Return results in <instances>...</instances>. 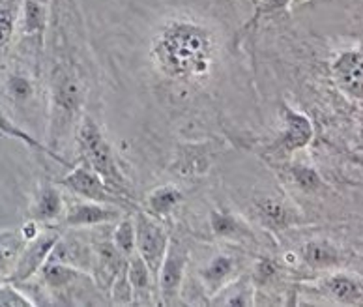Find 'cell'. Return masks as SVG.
I'll list each match as a JSON object with an SVG mask.
<instances>
[{"mask_svg":"<svg viewBox=\"0 0 363 307\" xmlns=\"http://www.w3.org/2000/svg\"><path fill=\"white\" fill-rule=\"evenodd\" d=\"M4 90L16 105H28L36 96V83L23 69H13L6 75Z\"/></svg>","mask_w":363,"mask_h":307,"instance_id":"21","label":"cell"},{"mask_svg":"<svg viewBox=\"0 0 363 307\" xmlns=\"http://www.w3.org/2000/svg\"><path fill=\"white\" fill-rule=\"evenodd\" d=\"M303 2H306V0H292V6H300L303 4Z\"/></svg>","mask_w":363,"mask_h":307,"instance_id":"30","label":"cell"},{"mask_svg":"<svg viewBox=\"0 0 363 307\" xmlns=\"http://www.w3.org/2000/svg\"><path fill=\"white\" fill-rule=\"evenodd\" d=\"M58 240H60V235L55 230H49V233H40L36 238L26 242V247L17 255L16 264L11 268L10 281L19 285V283H25L38 276L42 266L51 257Z\"/></svg>","mask_w":363,"mask_h":307,"instance_id":"8","label":"cell"},{"mask_svg":"<svg viewBox=\"0 0 363 307\" xmlns=\"http://www.w3.org/2000/svg\"><path fill=\"white\" fill-rule=\"evenodd\" d=\"M210 302L225 306H251L255 302V283L238 277L236 281L218 292Z\"/></svg>","mask_w":363,"mask_h":307,"instance_id":"22","label":"cell"},{"mask_svg":"<svg viewBox=\"0 0 363 307\" xmlns=\"http://www.w3.org/2000/svg\"><path fill=\"white\" fill-rule=\"evenodd\" d=\"M244 257L228 253V251H221L208 260L199 272V279H201V285H203V291L208 300H212L218 292L223 291L225 286L236 281L240 274L244 272Z\"/></svg>","mask_w":363,"mask_h":307,"instance_id":"7","label":"cell"},{"mask_svg":"<svg viewBox=\"0 0 363 307\" xmlns=\"http://www.w3.org/2000/svg\"><path fill=\"white\" fill-rule=\"evenodd\" d=\"M25 306H36L28 294L17 286V283H4L0 285V307H25Z\"/></svg>","mask_w":363,"mask_h":307,"instance_id":"27","label":"cell"},{"mask_svg":"<svg viewBox=\"0 0 363 307\" xmlns=\"http://www.w3.org/2000/svg\"><path fill=\"white\" fill-rule=\"evenodd\" d=\"M291 6H292V0H257L255 13L251 16L250 21H247L245 28L257 26L260 21L268 19V17L277 16V13H281V11L289 10Z\"/></svg>","mask_w":363,"mask_h":307,"instance_id":"26","label":"cell"},{"mask_svg":"<svg viewBox=\"0 0 363 307\" xmlns=\"http://www.w3.org/2000/svg\"><path fill=\"white\" fill-rule=\"evenodd\" d=\"M218 152L210 143H189L180 145L172 162V172L182 178H195L206 174Z\"/></svg>","mask_w":363,"mask_h":307,"instance_id":"13","label":"cell"},{"mask_svg":"<svg viewBox=\"0 0 363 307\" xmlns=\"http://www.w3.org/2000/svg\"><path fill=\"white\" fill-rule=\"evenodd\" d=\"M150 62L161 77L177 83H201L218 62V36L193 17L167 19L152 36Z\"/></svg>","mask_w":363,"mask_h":307,"instance_id":"1","label":"cell"},{"mask_svg":"<svg viewBox=\"0 0 363 307\" xmlns=\"http://www.w3.org/2000/svg\"><path fill=\"white\" fill-rule=\"evenodd\" d=\"M281 120H283V131L279 137L266 148V154H270L275 160H286L294 152H300L311 145L315 130L309 116L301 111H296L289 104L281 105Z\"/></svg>","mask_w":363,"mask_h":307,"instance_id":"4","label":"cell"},{"mask_svg":"<svg viewBox=\"0 0 363 307\" xmlns=\"http://www.w3.org/2000/svg\"><path fill=\"white\" fill-rule=\"evenodd\" d=\"M125 276L130 279V285L133 289V303H150L154 302V291H156V279L152 276L150 268L140 259L137 251H133L128 257L125 264Z\"/></svg>","mask_w":363,"mask_h":307,"instance_id":"17","label":"cell"},{"mask_svg":"<svg viewBox=\"0 0 363 307\" xmlns=\"http://www.w3.org/2000/svg\"><path fill=\"white\" fill-rule=\"evenodd\" d=\"M301 262L315 272H326L342 264V251L337 245L324 238L309 240L300 247Z\"/></svg>","mask_w":363,"mask_h":307,"instance_id":"14","label":"cell"},{"mask_svg":"<svg viewBox=\"0 0 363 307\" xmlns=\"http://www.w3.org/2000/svg\"><path fill=\"white\" fill-rule=\"evenodd\" d=\"M122 218V206L118 204L96 203L86 199H77L66 206L62 216V227L68 229H89L98 225L116 223Z\"/></svg>","mask_w":363,"mask_h":307,"instance_id":"9","label":"cell"},{"mask_svg":"<svg viewBox=\"0 0 363 307\" xmlns=\"http://www.w3.org/2000/svg\"><path fill=\"white\" fill-rule=\"evenodd\" d=\"M111 296H113L114 303H133V289L125 276V270L111 285Z\"/></svg>","mask_w":363,"mask_h":307,"instance_id":"29","label":"cell"},{"mask_svg":"<svg viewBox=\"0 0 363 307\" xmlns=\"http://www.w3.org/2000/svg\"><path fill=\"white\" fill-rule=\"evenodd\" d=\"M81 84L73 72L64 68H58L52 75V101L55 107L60 109L66 115H73L81 105Z\"/></svg>","mask_w":363,"mask_h":307,"instance_id":"16","label":"cell"},{"mask_svg":"<svg viewBox=\"0 0 363 307\" xmlns=\"http://www.w3.org/2000/svg\"><path fill=\"white\" fill-rule=\"evenodd\" d=\"M210 229L213 236L223 240H242L250 235L244 221L227 208H216L210 212Z\"/></svg>","mask_w":363,"mask_h":307,"instance_id":"20","label":"cell"},{"mask_svg":"<svg viewBox=\"0 0 363 307\" xmlns=\"http://www.w3.org/2000/svg\"><path fill=\"white\" fill-rule=\"evenodd\" d=\"M114 247L128 259V257L135 251V225H133V218L131 216H122L116 221V227L113 230Z\"/></svg>","mask_w":363,"mask_h":307,"instance_id":"24","label":"cell"},{"mask_svg":"<svg viewBox=\"0 0 363 307\" xmlns=\"http://www.w3.org/2000/svg\"><path fill=\"white\" fill-rule=\"evenodd\" d=\"M17 25L21 26L23 36L43 38L47 26V2L45 0H23Z\"/></svg>","mask_w":363,"mask_h":307,"instance_id":"19","label":"cell"},{"mask_svg":"<svg viewBox=\"0 0 363 307\" xmlns=\"http://www.w3.org/2000/svg\"><path fill=\"white\" fill-rule=\"evenodd\" d=\"M19 244H25L21 240V236L13 240V244H11V242H6L4 238H0V277L6 276L8 272L11 274V268H13V264H16L17 260V251H19L17 245Z\"/></svg>","mask_w":363,"mask_h":307,"instance_id":"28","label":"cell"},{"mask_svg":"<svg viewBox=\"0 0 363 307\" xmlns=\"http://www.w3.org/2000/svg\"><path fill=\"white\" fill-rule=\"evenodd\" d=\"M58 186L72 191L77 199H86V201H96V203L118 204L122 208L130 206L124 199H120L116 193L111 191L98 172H94L84 162H79V165L73 167L66 177L60 178Z\"/></svg>","mask_w":363,"mask_h":307,"instance_id":"5","label":"cell"},{"mask_svg":"<svg viewBox=\"0 0 363 307\" xmlns=\"http://www.w3.org/2000/svg\"><path fill=\"white\" fill-rule=\"evenodd\" d=\"M332 77L342 94L363 101V48L339 52L332 62Z\"/></svg>","mask_w":363,"mask_h":307,"instance_id":"10","label":"cell"},{"mask_svg":"<svg viewBox=\"0 0 363 307\" xmlns=\"http://www.w3.org/2000/svg\"><path fill=\"white\" fill-rule=\"evenodd\" d=\"M187 260H189V253H187L186 245L171 238L169 250H167L165 259L161 262L156 277L157 296L163 303H172L180 294L182 281L186 276Z\"/></svg>","mask_w":363,"mask_h":307,"instance_id":"6","label":"cell"},{"mask_svg":"<svg viewBox=\"0 0 363 307\" xmlns=\"http://www.w3.org/2000/svg\"><path fill=\"white\" fill-rule=\"evenodd\" d=\"M315 292L341 306H358L363 302V281L352 274L335 272L322 277L315 285Z\"/></svg>","mask_w":363,"mask_h":307,"instance_id":"11","label":"cell"},{"mask_svg":"<svg viewBox=\"0 0 363 307\" xmlns=\"http://www.w3.org/2000/svg\"><path fill=\"white\" fill-rule=\"evenodd\" d=\"M64 197L55 184H43L32 201L30 218L40 225H51L64 216Z\"/></svg>","mask_w":363,"mask_h":307,"instance_id":"15","label":"cell"},{"mask_svg":"<svg viewBox=\"0 0 363 307\" xmlns=\"http://www.w3.org/2000/svg\"><path fill=\"white\" fill-rule=\"evenodd\" d=\"M289 178H291L292 186L303 193H317L320 191L324 182H322L320 174L315 167L303 165V163H294L286 169Z\"/></svg>","mask_w":363,"mask_h":307,"instance_id":"23","label":"cell"},{"mask_svg":"<svg viewBox=\"0 0 363 307\" xmlns=\"http://www.w3.org/2000/svg\"><path fill=\"white\" fill-rule=\"evenodd\" d=\"M253 212L262 227L274 233L291 229L301 221V213L289 201L279 197H264L255 201Z\"/></svg>","mask_w":363,"mask_h":307,"instance_id":"12","label":"cell"},{"mask_svg":"<svg viewBox=\"0 0 363 307\" xmlns=\"http://www.w3.org/2000/svg\"><path fill=\"white\" fill-rule=\"evenodd\" d=\"M77 148L81 162L86 163L94 172H98L111 191L131 204L130 188L125 182L124 172L116 162L113 146L109 145L107 137L92 116H84L83 122L79 124Z\"/></svg>","mask_w":363,"mask_h":307,"instance_id":"2","label":"cell"},{"mask_svg":"<svg viewBox=\"0 0 363 307\" xmlns=\"http://www.w3.org/2000/svg\"><path fill=\"white\" fill-rule=\"evenodd\" d=\"M182 203V191L172 186V184H165V186H157V188L152 189L145 199V212H148L150 216L157 219L169 218L174 210L180 206Z\"/></svg>","mask_w":363,"mask_h":307,"instance_id":"18","label":"cell"},{"mask_svg":"<svg viewBox=\"0 0 363 307\" xmlns=\"http://www.w3.org/2000/svg\"><path fill=\"white\" fill-rule=\"evenodd\" d=\"M133 225H135V251L150 268L154 279L157 277L160 266L165 259V253L171 244V236L161 219L154 218L145 210H135Z\"/></svg>","mask_w":363,"mask_h":307,"instance_id":"3","label":"cell"},{"mask_svg":"<svg viewBox=\"0 0 363 307\" xmlns=\"http://www.w3.org/2000/svg\"><path fill=\"white\" fill-rule=\"evenodd\" d=\"M17 19H19V11L13 8L10 0H0V51L11 42L16 34Z\"/></svg>","mask_w":363,"mask_h":307,"instance_id":"25","label":"cell"}]
</instances>
